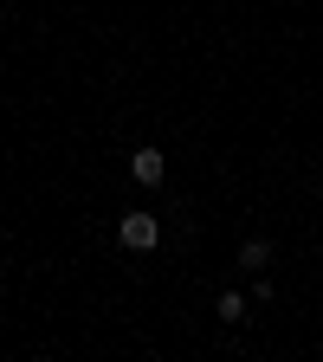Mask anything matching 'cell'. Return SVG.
Instances as JSON below:
<instances>
[{"label": "cell", "instance_id": "cell-1", "mask_svg": "<svg viewBox=\"0 0 323 362\" xmlns=\"http://www.w3.org/2000/svg\"><path fill=\"white\" fill-rule=\"evenodd\" d=\"M117 240H123L129 252H155V240H162V226H155V214H123V226H117Z\"/></svg>", "mask_w": 323, "mask_h": 362}, {"label": "cell", "instance_id": "cell-2", "mask_svg": "<svg viewBox=\"0 0 323 362\" xmlns=\"http://www.w3.org/2000/svg\"><path fill=\"white\" fill-rule=\"evenodd\" d=\"M129 175L143 181V188H155V181L168 175V156H162V149H136V156H129Z\"/></svg>", "mask_w": 323, "mask_h": 362}, {"label": "cell", "instance_id": "cell-3", "mask_svg": "<svg viewBox=\"0 0 323 362\" xmlns=\"http://www.w3.org/2000/svg\"><path fill=\"white\" fill-rule=\"evenodd\" d=\"M240 265H252V272H265V265H271V246H265V240H246V252H240Z\"/></svg>", "mask_w": 323, "mask_h": 362}, {"label": "cell", "instance_id": "cell-4", "mask_svg": "<svg viewBox=\"0 0 323 362\" xmlns=\"http://www.w3.org/2000/svg\"><path fill=\"white\" fill-rule=\"evenodd\" d=\"M220 317H226V324H240V317H246V298H240V291H226V298H220Z\"/></svg>", "mask_w": 323, "mask_h": 362}]
</instances>
